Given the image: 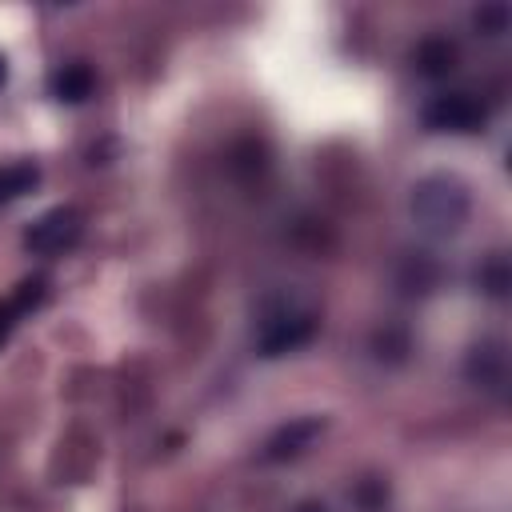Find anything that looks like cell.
<instances>
[{"label":"cell","mask_w":512,"mask_h":512,"mask_svg":"<svg viewBox=\"0 0 512 512\" xmlns=\"http://www.w3.org/2000/svg\"><path fill=\"white\" fill-rule=\"evenodd\" d=\"M480 284H484L492 296H504V292H508V264H504V256H496V260L480 272Z\"/></svg>","instance_id":"12"},{"label":"cell","mask_w":512,"mask_h":512,"mask_svg":"<svg viewBox=\"0 0 512 512\" xmlns=\"http://www.w3.org/2000/svg\"><path fill=\"white\" fill-rule=\"evenodd\" d=\"M416 68L424 72V76H448L452 68H456V44L452 40H444V36H428L420 48H416Z\"/></svg>","instance_id":"8"},{"label":"cell","mask_w":512,"mask_h":512,"mask_svg":"<svg viewBox=\"0 0 512 512\" xmlns=\"http://www.w3.org/2000/svg\"><path fill=\"white\" fill-rule=\"evenodd\" d=\"M408 292H428L432 284H436V264L428 260V256H416V260H408Z\"/></svg>","instance_id":"11"},{"label":"cell","mask_w":512,"mask_h":512,"mask_svg":"<svg viewBox=\"0 0 512 512\" xmlns=\"http://www.w3.org/2000/svg\"><path fill=\"white\" fill-rule=\"evenodd\" d=\"M320 432H324V420H320V416L288 420L284 428H276V432L268 436V444H264V460H272V464H280V460H296V456H304V452L316 444Z\"/></svg>","instance_id":"5"},{"label":"cell","mask_w":512,"mask_h":512,"mask_svg":"<svg viewBox=\"0 0 512 512\" xmlns=\"http://www.w3.org/2000/svg\"><path fill=\"white\" fill-rule=\"evenodd\" d=\"M316 336V320L308 312H288V316H276L264 324L260 332V356H284L300 344H308Z\"/></svg>","instance_id":"4"},{"label":"cell","mask_w":512,"mask_h":512,"mask_svg":"<svg viewBox=\"0 0 512 512\" xmlns=\"http://www.w3.org/2000/svg\"><path fill=\"white\" fill-rule=\"evenodd\" d=\"M92 88H96V76H92L88 64H64V68L52 76V96L64 100V104H80V100H88Z\"/></svg>","instance_id":"7"},{"label":"cell","mask_w":512,"mask_h":512,"mask_svg":"<svg viewBox=\"0 0 512 512\" xmlns=\"http://www.w3.org/2000/svg\"><path fill=\"white\" fill-rule=\"evenodd\" d=\"M488 120V108L472 92H444L424 108V124L436 132H480Z\"/></svg>","instance_id":"2"},{"label":"cell","mask_w":512,"mask_h":512,"mask_svg":"<svg viewBox=\"0 0 512 512\" xmlns=\"http://www.w3.org/2000/svg\"><path fill=\"white\" fill-rule=\"evenodd\" d=\"M4 80H8V60L0 56V84H4Z\"/></svg>","instance_id":"14"},{"label":"cell","mask_w":512,"mask_h":512,"mask_svg":"<svg viewBox=\"0 0 512 512\" xmlns=\"http://www.w3.org/2000/svg\"><path fill=\"white\" fill-rule=\"evenodd\" d=\"M356 504L364 508V512H380L384 504H388V484L384 480H376V476H368V480H360L356 484Z\"/></svg>","instance_id":"10"},{"label":"cell","mask_w":512,"mask_h":512,"mask_svg":"<svg viewBox=\"0 0 512 512\" xmlns=\"http://www.w3.org/2000/svg\"><path fill=\"white\" fill-rule=\"evenodd\" d=\"M36 180H40V172H36V164H4L0 168V204H12V200H20L24 192H32L36 188Z\"/></svg>","instance_id":"9"},{"label":"cell","mask_w":512,"mask_h":512,"mask_svg":"<svg viewBox=\"0 0 512 512\" xmlns=\"http://www.w3.org/2000/svg\"><path fill=\"white\" fill-rule=\"evenodd\" d=\"M80 240V212L76 208H52L24 232V248L36 256H60Z\"/></svg>","instance_id":"3"},{"label":"cell","mask_w":512,"mask_h":512,"mask_svg":"<svg viewBox=\"0 0 512 512\" xmlns=\"http://www.w3.org/2000/svg\"><path fill=\"white\" fill-rule=\"evenodd\" d=\"M468 212H472V200H468V188L456 176H424L412 188V216L432 236L460 232Z\"/></svg>","instance_id":"1"},{"label":"cell","mask_w":512,"mask_h":512,"mask_svg":"<svg viewBox=\"0 0 512 512\" xmlns=\"http://www.w3.org/2000/svg\"><path fill=\"white\" fill-rule=\"evenodd\" d=\"M296 512H328V508H324V504H316V500H308V504H300Z\"/></svg>","instance_id":"13"},{"label":"cell","mask_w":512,"mask_h":512,"mask_svg":"<svg viewBox=\"0 0 512 512\" xmlns=\"http://www.w3.org/2000/svg\"><path fill=\"white\" fill-rule=\"evenodd\" d=\"M508 376V360H504V348L500 344H476L468 352V380L480 384V388H500Z\"/></svg>","instance_id":"6"}]
</instances>
